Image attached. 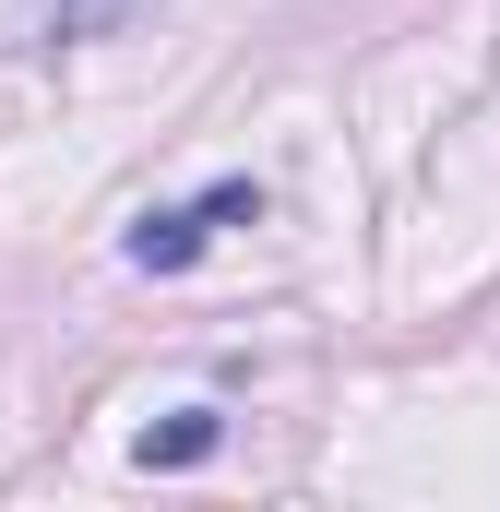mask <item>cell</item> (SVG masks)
I'll return each mask as SVG.
<instances>
[{
	"mask_svg": "<svg viewBox=\"0 0 500 512\" xmlns=\"http://www.w3.org/2000/svg\"><path fill=\"white\" fill-rule=\"evenodd\" d=\"M250 215H262V179H215V191L143 215V227H131V262H143V274H179V262H203L227 227H250Z\"/></svg>",
	"mask_w": 500,
	"mask_h": 512,
	"instance_id": "cell-1",
	"label": "cell"
},
{
	"mask_svg": "<svg viewBox=\"0 0 500 512\" xmlns=\"http://www.w3.org/2000/svg\"><path fill=\"white\" fill-rule=\"evenodd\" d=\"M215 441H227V417H215V405H179V417H167V429H143L131 453H143V465H203Z\"/></svg>",
	"mask_w": 500,
	"mask_h": 512,
	"instance_id": "cell-3",
	"label": "cell"
},
{
	"mask_svg": "<svg viewBox=\"0 0 500 512\" xmlns=\"http://www.w3.org/2000/svg\"><path fill=\"white\" fill-rule=\"evenodd\" d=\"M155 0H36V36H60V48H96V36H120L143 24Z\"/></svg>",
	"mask_w": 500,
	"mask_h": 512,
	"instance_id": "cell-2",
	"label": "cell"
}]
</instances>
